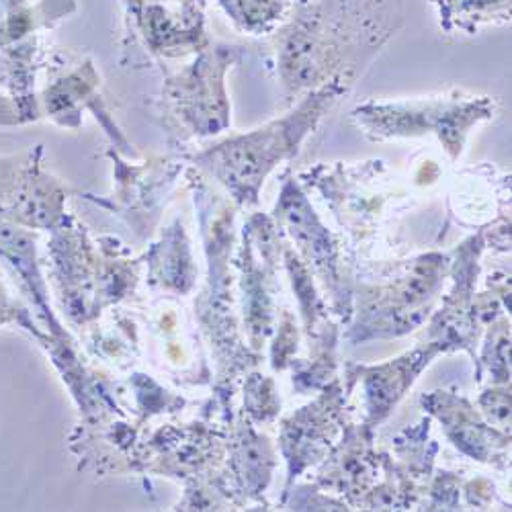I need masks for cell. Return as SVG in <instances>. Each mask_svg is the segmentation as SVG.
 Instances as JSON below:
<instances>
[{"mask_svg": "<svg viewBox=\"0 0 512 512\" xmlns=\"http://www.w3.org/2000/svg\"><path fill=\"white\" fill-rule=\"evenodd\" d=\"M400 21L402 0H308L281 35L285 78L310 84L343 54L379 48Z\"/></svg>", "mask_w": 512, "mask_h": 512, "instance_id": "1", "label": "cell"}, {"mask_svg": "<svg viewBox=\"0 0 512 512\" xmlns=\"http://www.w3.org/2000/svg\"><path fill=\"white\" fill-rule=\"evenodd\" d=\"M316 113V101H310L297 115L283 119L267 130L222 144L207 152L203 160L240 197H254L267 170L293 150L297 140L306 134L308 125L318 117Z\"/></svg>", "mask_w": 512, "mask_h": 512, "instance_id": "2", "label": "cell"}, {"mask_svg": "<svg viewBox=\"0 0 512 512\" xmlns=\"http://www.w3.org/2000/svg\"><path fill=\"white\" fill-rule=\"evenodd\" d=\"M125 19L154 54L203 52L205 0H123Z\"/></svg>", "mask_w": 512, "mask_h": 512, "instance_id": "3", "label": "cell"}, {"mask_svg": "<svg viewBox=\"0 0 512 512\" xmlns=\"http://www.w3.org/2000/svg\"><path fill=\"white\" fill-rule=\"evenodd\" d=\"M232 48L203 52L193 68L175 84L173 97L197 134H213L226 121L222 74L232 62Z\"/></svg>", "mask_w": 512, "mask_h": 512, "instance_id": "4", "label": "cell"}, {"mask_svg": "<svg viewBox=\"0 0 512 512\" xmlns=\"http://www.w3.org/2000/svg\"><path fill=\"white\" fill-rule=\"evenodd\" d=\"M447 31H476L482 23H508L510 0H431Z\"/></svg>", "mask_w": 512, "mask_h": 512, "instance_id": "5", "label": "cell"}, {"mask_svg": "<svg viewBox=\"0 0 512 512\" xmlns=\"http://www.w3.org/2000/svg\"><path fill=\"white\" fill-rule=\"evenodd\" d=\"M232 23L252 35L275 29L287 15L285 0H216Z\"/></svg>", "mask_w": 512, "mask_h": 512, "instance_id": "6", "label": "cell"}]
</instances>
